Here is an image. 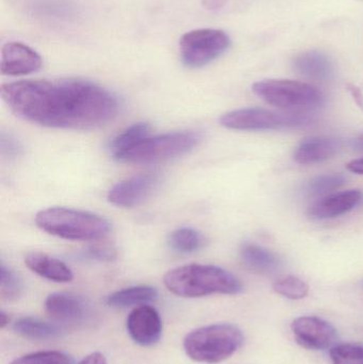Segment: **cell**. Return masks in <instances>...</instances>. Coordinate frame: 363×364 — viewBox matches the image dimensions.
<instances>
[{
  "label": "cell",
  "mask_w": 363,
  "mask_h": 364,
  "mask_svg": "<svg viewBox=\"0 0 363 364\" xmlns=\"http://www.w3.org/2000/svg\"><path fill=\"white\" fill-rule=\"evenodd\" d=\"M83 258L89 260L100 261V262H110L115 260L117 257V250L110 246H94V247L87 248L83 252Z\"/></svg>",
  "instance_id": "obj_29"
},
{
  "label": "cell",
  "mask_w": 363,
  "mask_h": 364,
  "mask_svg": "<svg viewBox=\"0 0 363 364\" xmlns=\"http://www.w3.org/2000/svg\"><path fill=\"white\" fill-rule=\"evenodd\" d=\"M78 364H107V359L100 353H93L85 357Z\"/></svg>",
  "instance_id": "obj_32"
},
{
  "label": "cell",
  "mask_w": 363,
  "mask_h": 364,
  "mask_svg": "<svg viewBox=\"0 0 363 364\" xmlns=\"http://www.w3.org/2000/svg\"><path fill=\"white\" fill-rule=\"evenodd\" d=\"M36 223L45 232L70 241H98L111 230L110 223L102 216L70 208L42 210L36 214Z\"/></svg>",
  "instance_id": "obj_3"
},
{
  "label": "cell",
  "mask_w": 363,
  "mask_h": 364,
  "mask_svg": "<svg viewBox=\"0 0 363 364\" xmlns=\"http://www.w3.org/2000/svg\"><path fill=\"white\" fill-rule=\"evenodd\" d=\"M13 329L17 335L29 340H51L61 337L62 327L33 316H23L15 321Z\"/></svg>",
  "instance_id": "obj_20"
},
{
  "label": "cell",
  "mask_w": 363,
  "mask_h": 364,
  "mask_svg": "<svg viewBox=\"0 0 363 364\" xmlns=\"http://www.w3.org/2000/svg\"><path fill=\"white\" fill-rule=\"evenodd\" d=\"M350 172L355 173V174L363 175V158L362 159H356L349 162L347 166Z\"/></svg>",
  "instance_id": "obj_33"
},
{
  "label": "cell",
  "mask_w": 363,
  "mask_h": 364,
  "mask_svg": "<svg viewBox=\"0 0 363 364\" xmlns=\"http://www.w3.org/2000/svg\"><path fill=\"white\" fill-rule=\"evenodd\" d=\"M362 200L359 190L332 193L318 199L309 208L308 214L315 220H328L338 218L355 209Z\"/></svg>",
  "instance_id": "obj_14"
},
{
  "label": "cell",
  "mask_w": 363,
  "mask_h": 364,
  "mask_svg": "<svg viewBox=\"0 0 363 364\" xmlns=\"http://www.w3.org/2000/svg\"><path fill=\"white\" fill-rule=\"evenodd\" d=\"M2 100L17 117L57 129H95L119 115L112 92L80 79L23 80L4 83Z\"/></svg>",
  "instance_id": "obj_1"
},
{
  "label": "cell",
  "mask_w": 363,
  "mask_h": 364,
  "mask_svg": "<svg viewBox=\"0 0 363 364\" xmlns=\"http://www.w3.org/2000/svg\"><path fill=\"white\" fill-rule=\"evenodd\" d=\"M243 264L256 273L268 274L281 267V259L266 248L254 244H245L240 250Z\"/></svg>",
  "instance_id": "obj_18"
},
{
  "label": "cell",
  "mask_w": 363,
  "mask_h": 364,
  "mask_svg": "<svg viewBox=\"0 0 363 364\" xmlns=\"http://www.w3.org/2000/svg\"><path fill=\"white\" fill-rule=\"evenodd\" d=\"M130 338L144 348L156 346L161 339L162 320L159 312L149 305L134 308L127 318Z\"/></svg>",
  "instance_id": "obj_12"
},
{
  "label": "cell",
  "mask_w": 363,
  "mask_h": 364,
  "mask_svg": "<svg viewBox=\"0 0 363 364\" xmlns=\"http://www.w3.org/2000/svg\"><path fill=\"white\" fill-rule=\"evenodd\" d=\"M347 89L349 93L351 94L352 97H353L354 102L363 110V93L362 90L357 85H352V83H349L347 85Z\"/></svg>",
  "instance_id": "obj_30"
},
{
  "label": "cell",
  "mask_w": 363,
  "mask_h": 364,
  "mask_svg": "<svg viewBox=\"0 0 363 364\" xmlns=\"http://www.w3.org/2000/svg\"><path fill=\"white\" fill-rule=\"evenodd\" d=\"M332 364H363V346L359 344H340L330 348Z\"/></svg>",
  "instance_id": "obj_26"
},
{
  "label": "cell",
  "mask_w": 363,
  "mask_h": 364,
  "mask_svg": "<svg viewBox=\"0 0 363 364\" xmlns=\"http://www.w3.org/2000/svg\"><path fill=\"white\" fill-rule=\"evenodd\" d=\"M45 309L53 320L66 325L85 324L91 318L90 304L70 293H53L45 301Z\"/></svg>",
  "instance_id": "obj_11"
},
{
  "label": "cell",
  "mask_w": 363,
  "mask_h": 364,
  "mask_svg": "<svg viewBox=\"0 0 363 364\" xmlns=\"http://www.w3.org/2000/svg\"><path fill=\"white\" fill-rule=\"evenodd\" d=\"M25 263L33 273L50 282L64 284L72 282L74 278L72 269L65 263L42 252H29L25 257Z\"/></svg>",
  "instance_id": "obj_17"
},
{
  "label": "cell",
  "mask_w": 363,
  "mask_h": 364,
  "mask_svg": "<svg viewBox=\"0 0 363 364\" xmlns=\"http://www.w3.org/2000/svg\"><path fill=\"white\" fill-rule=\"evenodd\" d=\"M43 59L38 51L21 42H8L1 48L0 70L4 76H25L42 68Z\"/></svg>",
  "instance_id": "obj_13"
},
{
  "label": "cell",
  "mask_w": 363,
  "mask_h": 364,
  "mask_svg": "<svg viewBox=\"0 0 363 364\" xmlns=\"http://www.w3.org/2000/svg\"><path fill=\"white\" fill-rule=\"evenodd\" d=\"M9 323H10V316H9V314H6V312L1 311V314H0V328H6Z\"/></svg>",
  "instance_id": "obj_34"
},
{
  "label": "cell",
  "mask_w": 363,
  "mask_h": 364,
  "mask_svg": "<svg viewBox=\"0 0 363 364\" xmlns=\"http://www.w3.org/2000/svg\"><path fill=\"white\" fill-rule=\"evenodd\" d=\"M205 239L200 231L190 227H181L170 233L168 245L179 254H192L204 246Z\"/></svg>",
  "instance_id": "obj_21"
},
{
  "label": "cell",
  "mask_w": 363,
  "mask_h": 364,
  "mask_svg": "<svg viewBox=\"0 0 363 364\" xmlns=\"http://www.w3.org/2000/svg\"><path fill=\"white\" fill-rule=\"evenodd\" d=\"M230 45L232 40L223 30H191L185 32L179 41L181 61L187 68H202L221 57Z\"/></svg>",
  "instance_id": "obj_8"
},
{
  "label": "cell",
  "mask_w": 363,
  "mask_h": 364,
  "mask_svg": "<svg viewBox=\"0 0 363 364\" xmlns=\"http://www.w3.org/2000/svg\"><path fill=\"white\" fill-rule=\"evenodd\" d=\"M10 364H74V359L65 353L48 350L25 355Z\"/></svg>",
  "instance_id": "obj_27"
},
{
  "label": "cell",
  "mask_w": 363,
  "mask_h": 364,
  "mask_svg": "<svg viewBox=\"0 0 363 364\" xmlns=\"http://www.w3.org/2000/svg\"><path fill=\"white\" fill-rule=\"evenodd\" d=\"M228 0H202V6L207 10L217 12L221 10L227 4Z\"/></svg>",
  "instance_id": "obj_31"
},
{
  "label": "cell",
  "mask_w": 363,
  "mask_h": 364,
  "mask_svg": "<svg viewBox=\"0 0 363 364\" xmlns=\"http://www.w3.org/2000/svg\"><path fill=\"white\" fill-rule=\"evenodd\" d=\"M159 175L139 174L114 184L108 193V200L121 208H132L144 203L159 188Z\"/></svg>",
  "instance_id": "obj_9"
},
{
  "label": "cell",
  "mask_w": 363,
  "mask_h": 364,
  "mask_svg": "<svg viewBox=\"0 0 363 364\" xmlns=\"http://www.w3.org/2000/svg\"><path fill=\"white\" fill-rule=\"evenodd\" d=\"M313 121L315 117L307 112H277L262 108H246L225 113L220 119V124L227 129L264 132L306 127Z\"/></svg>",
  "instance_id": "obj_7"
},
{
  "label": "cell",
  "mask_w": 363,
  "mask_h": 364,
  "mask_svg": "<svg viewBox=\"0 0 363 364\" xmlns=\"http://www.w3.org/2000/svg\"><path fill=\"white\" fill-rule=\"evenodd\" d=\"M164 286L177 296L185 299L213 294L236 295L243 284L234 274L208 264H188L170 269L164 276Z\"/></svg>",
  "instance_id": "obj_2"
},
{
  "label": "cell",
  "mask_w": 363,
  "mask_h": 364,
  "mask_svg": "<svg viewBox=\"0 0 363 364\" xmlns=\"http://www.w3.org/2000/svg\"><path fill=\"white\" fill-rule=\"evenodd\" d=\"M158 299V291L153 287L134 286L117 291L107 297V305L113 308L134 307L148 305Z\"/></svg>",
  "instance_id": "obj_19"
},
{
  "label": "cell",
  "mask_w": 363,
  "mask_h": 364,
  "mask_svg": "<svg viewBox=\"0 0 363 364\" xmlns=\"http://www.w3.org/2000/svg\"><path fill=\"white\" fill-rule=\"evenodd\" d=\"M273 290L277 294L292 301L305 299L309 294L308 284L300 278L291 275L276 280L273 284Z\"/></svg>",
  "instance_id": "obj_23"
},
{
  "label": "cell",
  "mask_w": 363,
  "mask_h": 364,
  "mask_svg": "<svg viewBox=\"0 0 363 364\" xmlns=\"http://www.w3.org/2000/svg\"><path fill=\"white\" fill-rule=\"evenodd\" d=\"M0 151L2 158L6 159H16L19 156L23 155V146L18 139L15 138L13 134L1 132L0 136Z\"/></svg>",
  "instance_id": "obj_28"
},
{
  "label": "cell",
  "mask_w": 363,
  "mask_h": 364,
  "mask_svg": "<svg viewBox=\"0 0 363 364\" xmlns=\"http://www.w3.org/2000/svg\"><path fill=\"white\" fill-rule=\"evenodd\" d=\"M338 139L315 136L300 143L294 153V160L302 166H313L327 161L336 156L341 149Z\"/></svg>",
  "instance_id": "obj_15"
},
{
  "label": "cell",
  "mask_w": 363,
  "mask_h": 364,
  "mask_svg": "<svg viewBox=\"0 0 363 364\" xmlns=\"http://www.w3.org/2000/svg\"><path fill=\"white\" fill-rule=\"evenodd\" d=\"M202 140V134L193 130L148 136L113 158L121 164H159L187 155L196 149Z\"/></svg>",
  "instance_id": "obj_5"
},
{
  "label": "cell",
  "mask_w": 363,
  "mask_h": 364,
  "mask_svg": "<svg viewBox=\"0 0 363 364\" xmlns=\"http://www.w3.org/2000/svg\"><path fill=\"white\" fill-rule=\"evenodd\" d=\"M244 343V335L236 325H208L190 333L183 341L185 354L200 363L217 364L227 360Z\"/></svg>",
  "instance_id": "obj_4"
},
{
  "label": "cell",
  "mask_w": 363,
  "mask_h": 364,
  "mask_svg": "<svg viewBox=\"0 0 363 364\" xmlns=\"http://www.w3.org/2000/svg\"><path fill=\"white\" fill-rule=\"evenodd\" d=\"M359 1H363V0H359Z\"/></svg>",
  "instance_id": "obj_36"
},
{
  "label": "cell",
  "mask_w": 363,
  "mask_h": 364,
  "mask_svg": "<svg viewBox=\"0 0 363 364\" xmlns=\"http://www.w3.org/2000/svg\"><path fill=\"white\" fill-rule=\"evenodd\" d=\"M296 341L307 350H322L332 348L337 331L327 321L318 316H300L291 324Z\"/></svg>",
  "instance_id": "obj_10"
},
{
  "label": "cell",
  "mask_w": 363,
  "mask_h": 364,
  "mask_svg": "<svg viewBox=\"0 0 363 364\" xmlns=\"http://www.w3.org/2000/svg\"><path fill=\"white\" fill-rule=\"evenodd\" d=\"M356 147L363 151V134L356 140Z\"/></svg>",
  "instance_id": "obj_35"
},
{
  "label": "cell",
  "mask_w": 363,
  "mask_h": 364,
  "mask_svg": "<svg viewBox=\"0 0 363 364\" xmlns=\"http://www.w3.org/2000/svg\"><path fill=\"white\" fill-rule=\"evenodd\" d=\"M347 178L341 174L322 175L307 184V193L313 196H325L345 186Z\"/></svg>",
  "instance_id": "obj_25"
},
{
  "label": "cell",
  "mask_w": 363,
  "mask_h": 364,
  "mask_svg": "<svg viewBox=\"0 0 363 364\" xmlns=\"http://www.w3.org/2000/svg\"><path fill=\"white\" fill-rule=\"evenodd\" d=\"M253 92L268 104L291 112H306L319 108L325 102V95L321 90L300 81L281 79L258 81L253 85Z\"/></svg>",
  "instance_id": "obj_6"
},
{
  "label": "cell",
  "mask_w": 363,
  "mask_h": 364,
  "mask_svg": "<svg viewBox=\"0 0 363 364\" xmlns=\"http://www.w3.org/2000/svg\"><path fill=\"white\" fill-rule=\"evenodd\" d=\"M293 68L298 75L315 81H326L332 78L334 66L325 53L318 50L300 53L293 59Z\"/></svg>",
  "instance_id": "obj_16"
},
{
  "label": "cell",
  "mask_w": 363,
  "mask_h": 364,
  "mask_svg": "<svg viewBox=\"0 0 363 364\" xmlns=\"http://www.w3.org/2000/svg\"><path fill=\"white\" fill-rule=\"evenodd\" d=\"M23 292L21 278L4 263L0 265V294L6 301H15Z\"/></svg>",
  "instance_id": "obj_24"
},
{
  "label": "cell",
  "mask_w": 363,
  "mask_h": 364,
  "mask_svg": "<svg viewBox=\"0 0 363 364\" xmlns=\"http://www.w3.org/2000/svg\"><path fill=\"white\" fill-rule=\"evenodd\" d=\"M151 134V126L146 123L134 124L121 134H117L110 143L113 157L147 138Z\"/></svg>",
  "instance_id": "obj_22"
}]
</instances>
